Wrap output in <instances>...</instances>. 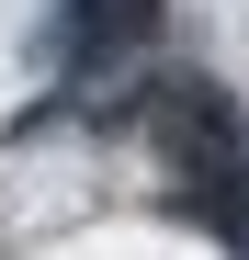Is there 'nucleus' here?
Here are the masks:
<instances>
[{
    "mask_svg": "<svg viewBox=\"0 0 249 260\" xmlns=\"http://www.w3.org/2000/svg\"><path fill=\"white\" fill-rule=\"evenodd\" d=\"M159 23V0H79V34L91 46H124V34H147Z\"/></svg>",
    "mask_w": 249,
    "mask_h": 260,
    "instance_id": "nucleus-1",
    "label": "nucleus"
}]
</instances>
